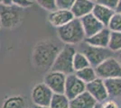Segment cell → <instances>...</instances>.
<instances>
[{
	"label": "cell",
	"instance_id": "1",
	"mask_svg": "<svg viewBox=\"0 0 121 108\" xmlns=\"http://www.w3.org/2000/svg\"><path fill=\"white\" fill-rule=\"evenodd\" d=\"M61 41L52 39L43 40L36 43L32 52V61L34 66L40 70L51 69L56 57L62 49Z\"/></svg>",
	"mask_w": 121,
	"mask_h": 108
},
{
	"label": "cell",
	"instance_id": "2",
	"mask_svg": "<svg viewBox=\"0 0 121 108\" xmlns=\"http://www.w3.org/2000/svg\"><path fill=\"white\" fill-rule=\"evenodd\" d=\"M57 35L61 42L70 45L81 43L86 39L80 18H74L67 24L57 28Z\"/></svg>",
	"mask_w": 121,
	"mask_h": 108
},
{
	"label": "cell",
	"instance_id": "3",
	"mask_svg": "<svg viewBox=\"0 0 121 108\" xmlns=\"http://www.w3.org/2000/svg\"><path fill=\"white\" fill-rule=\"evenodd\" d=\"M75 53L76 50L74 47L70 44H65L56 57L51 70L61 72L65 75L74 73L75 71L73 68V58Z\"/></svg>",
	"mask_w": 121,
	"mask_h": 108
},
{
	"label": "cell",
	"instance_id": "4",
	"mask_svg": "<svg viewBox=\"0 0 121 108\" xmlns=\"http://www.w3.org/2000/svg\"><path fill=\"white\" fill-rule=\"evenodd\" d=\"M24 20L23 8L15 5H0V24L5 29H15Z\"/></svg>",
	"mask_w": 121,
	"mask_h": 108
},
{
	"label": "cell",
	"instance_id": "5",
	"mask_svg": "<svg viewBox=\"0 0 121 108\" xmlns=\"http://www.w3.org/2000/svg\"><path fill=\"white\" fill-rule=\"evenodd\" d=\"M81 52L85 54L91 65L94 68H96L101 62L106 60L107 59L110 58L113 55V52L108 47L104 48L92 46L86 43L85 41H83V44L81 46Z\"/></svg>",
	"mask_w": 121,
	"mask_h": 108
},
{
	"label": "cell",
	"instance_id": "6",
	"mask_svg": "<svg viewBox=\"0 0 121 108\" xmlns=\"http://www.w3.org/2000/svg\"><path fill=\"white\" fill-rule=\"evenodd\" d=\"M98 77L102 79L121 77V64L118 60L112 56L101 62L96 68Z\"/></svg>",
	"mask_w": 121,
	"mask_h": 108
},
{
	"label": "cell",
	"instance_id": "7",
	"mask_svg": "<svg viewBox=\"0 0 121 108\" xmlns=\"http://www.w3.org/2000/svg\"><path fill=\"white\" fill-rule=\"evenodd\" d=\"M66 77L64 73L51 70L43 77V83L54 94H61L65 90Z\"/></svg>",
	"mask_w": 121,
	"mask_h": 108
},
{
	"label": "cell",
	"instance_id": "8",
	"mask_svg": "<svg viewBox=\"0 0 121 108\" xmlns=\"http://www.w3.org/2000/svg\"><path fill=\"white\" fill-rule=\"evenodd\" d=\"M53 94L44 83L36 84L32 89V101L35 105H50Z\"/></svg>",
	"mask_w": 121,
	"mask_h": 108
},
{
	"label": "cell",
	"instance_id": "9",
	"mask_svg": "<svg viewBox=\"0 0 121 108\" xmlns=\"http://www.w3.org/2000/svg\"><path fill=\"white\" fill-rule=\"evenodd\" d=\"M84 91H86V83L83 82L76 75L75 72L70 75H67L64 94L69 97L70 100L78 96Z\"/></svg>",
	"mask_w": 121,
	"mask_h": 108
},
{
	"label": "cell",
	"instance_id": "10",
	"mask_svg": "<svg viewBox=\"0 0 121 108\" xmlns=\"http://www.w3.org/2000/svg\"><path fill=\"white\" fill-rule=\"evenodd\" d=\"M74 18L75 17L71 10L57 8L54 11L49 12L47 16V21L52 27L59 28L67 24Z\"/></svg>",
	"mask_w": 121,
	"mask_h": 108
},
{
	"label": "cell",
	"instance_id": "11",
	"mask_svg": "<svg viewBox=\"0 0 121 108\" xmlns=\"http://www.w3.org/2000/svg\"><path fill=\"white\" fill-rule=\"evenodd\" d=\"M86 90L96 99L98 103H102L109 97L104 79L100 77H97L92 82L86 84Z\"/></svg>",
	"mask_w": 121,
	"mask_h": 108
},
{
	"label": "cell",
	"instance_id": "12",
	"mask_svg": "<svg viewBox=\"0 0 121 108\" xmlns=\"http://www.w3.org/2000/svg\"><path fill=\"white\" fill-rule=\"evenodd\" d=\"M80 19H81V24H82L83 30L85 32L86 38L94 35L95 33H97L98 32H99L105 27L103 24H101L100 22L93 16L92 13L81 17Z\"/></svg>",
	"mask_w": 121,
	"mask_h": 108
},
{
	"label": "cell",
	"instance_id": "13",
	"mask_svg": "<svg viewBox=\"0 0 121 108\" xmlns=\"http://www.w3.org/2000/svg\"><path fill=\"white\" fill-rule=\"evenodd\" d=\"M111 31L105 26L102 30L98 32L94 35L88 37L85 39V42L96 47H104V48H108V43H109V39H110Z\"/></svg>",
	"mask_w": 121,
	"mask_h": 108
},
{
	"label": "cell",
	"instance_id": "14",
	"mask_svg": "<svg viewBox=\"0 0 121 108\" xmlns=\"http://www.w3.org/2000/svg\"><path fill=\"white\" fill-rule=\"evenodd\" d=\"M95 2L91 0H76L71 6V11L75 18H81L92 13Z\"/></svg>",
	"mask_w": 121,
	"mask_h": 108
},
{
	"label": "cell",
	"instance_id": "15",
	"mask_svg": "<svg viewBox=\"0 0 121 108\" xmlns=\"http://www.w3.org/2000/svg\"><path fill=\"white\" fill-rule=\"evenodd\" d=\"M98 102L87 90L71 100V108H92Z\"/></svg>",
	"mask_w": 121,
	"mask_h": 108
},
{
	"label": "cell",
	"instance_id": "16",
	"mask_svg": "<svg viewBox=\"0 0 121 108\" xmlns=\"http://www.w3.org/2000/svg\"><path fill=\"white\" fill-rule=\"evenodd\" d=\"M115 12L116 11L114 9H111L108 6L95 3L94 8L92 10V14L101 24H103L105 26H108L111 17L115 14Z\"/></svg>",
	"mask_w": 121,
	"mask_h": 108
},
{
	"label": "cell",
	"instance_id": "17",
	"mask_svg": "<svg viewBox=\"0 0 121 108\" xmlns=\"http://www.w3.org/2000/svg\"><path fill=\"white\" fill-rule=\"evenodd\" d=\"M108 96L111 98L121 97V77L104 79Z\"/></svg>",
	"mask_w": 121,
	"mask_h": 108
},
{
	"label": "cell",
	"instance_id": "18",
	"mask_svg": "<svg viewBox=\"0 0 121 108\" xmlns=\"http://www.w3.org/2000/svg\"><path fill=\"white\" fill-rule=\"evenodd\" d=\"M50 106L52 108H71V100L64 93L53 94Z\"/></svg>",
	"mask_w": 121,
	"mask_h": 108
},
{
	"label": "cell",
	"instance_id": "19",
	"mask_svg": "<svg viewBox=\"0 0 121 108\" xmlns=\"http://www.w3.org/2000/svg\"><path fill=\"white\" fill-rule=\"evenodd\" d=\"M76 75L81 78V80L84 83L88 84V83L92 82L93 80H95L98 77L97 75V72L95 68L90 66V67H87L85 68H82L81 70H78L76 71Z\"/></svg>",
	"mask_w": 121,
	"mask_h": 108
},
{
	"label": "cell",
	"instance_id": "20",
	"mask_svg": "<svg viewBox=\"0 0 121 108\" xmlns=\"http://www.w3.org/2000/svg\"><path fill=\"white\" fill-rule=\"evenodd\" d=\"M25 98L22 96H12L3 102L1 108H26Z\"/></svg>",
	"mask_w": 121,
	"mask_h": 108
},
{
	"label": "cell",
	"instance_id": "21",
	"mask_svg": "<svg viewBox=\"0 0 121 108\" xmlns=\"http://www.w3.org/2000/svg\"><path fill=\"white\" fill-rule=\"evenodd\" d=\"M91 66L88 58L85 56L81 52H76L74 58H73V68L74 71L81 70L82 68H85L87 67Z\"/></svg>",
	"mask_w": 121,
	"mask_h": 108
},
{
	"label": "cell",
	"instance_id": "22",
	"mask_svg": "<svg viewBox=\"0 0 121 108\" xmlns=\"http://www.w3.org/2000/svg\"><path fill=\"white\" fill-rule=\"evenodd\" d=\"M108 48L113 52H117L121 51V32H111Z\"/></svg>",
	"mask_w": 121,
	"mask_h": 108
},
{
	"label": "cell",
	"instance_id": "23",
	"mask_svg": "<svg viewBox=\"0 0 121 108\" xmlns=\"http://www.w3.org/2000/svg\"><path fill=\"white\" fill-rule=\"evenodd\" d=\"M107 27L111 32H121V13L115 12V14L112 16Z\"/></svg>",
	"mask_w": 121,
	"mask_h": 108
},
{
	"label": "cell",
	"instance_id": "24",
	"mask_svg": "<svg viewBox=\"0 0 121 108\" xmlns=\"http://www.w3.org/2000/svg\"><path fill=\"white\" fill-rule=\"evenodd\" d=\"M38 5L48 12H52L57 9L56 0H35Z\"/></svg>",
	"mask_w": 121,
	"mask_h": 108
},
{
	"label": "cell",
	"instance_id": "25",
	"mask_svg": "<svg viewBox=\"0 0 121 108\" xmlns=\"http://www.w3.org/2000/svg\"><path fill=\"white\" fill-rule=\"evenodd\" d=\"M76 0H56L57 8L71 10V6L75 3Z\"/></svg>",
	"mask_w": 121,
	"mask_h": 108
},
{
	"label": "cell",
	"instance_id": "26",
	"mask_svg": "<svg viewBox=\"0 0 121 108\" xmlns=\"http://www.w3.org/2000/svg\"><path fill=\"white\" fill-rule=\"evenodd\" d=\"M101 108H120L119 104H117V102H116L113 98L111 99H107L105 101H103L102 103H100Z\"/></svg>",
	"mask_w": 121,
	"mask_h": 108
},
{
	"label": "cell",
	"instance_id": "27",
	"mask_svg": "<svg viewBox=\"0 0 121 108\" xmlns=\"http://www.w3.org/2000/svg\"><path fill=\"white\" fill-rule=\"evenodd\" d=\"M117 2H118V0H96L95 3L100 4V5H105V6L109 7L111 9L116 10Z\"/></svg>",
	"mask_w": 121,
	"mask_h": 108
},
{
	"label": "cell",
	"instance_id": "28",
	"mask_svg": "<svg viewBox=\"0 0 121 108\" xmlns=\"http://www.w3.org/2000/svg\"><path fill=\"white\" fill-rule=\"evenodd\" d=\"M33 3L31 0H13V5H16L21 8H28L33 5Z\"/></svg>",
	"mask_w": 121,
	"mask_h": 108
},
{
	"label": "cell",
	"instance_id": "29",
	"mask_svg": "<svg viewBox=\"0 0 121 108\" xmlns=\"http://www.w3.org/2000/svg\"><path fill=\"white\" fill-rule=\"evenodd\" d=\"M116 12H118V13H121V0H118L117 2V5L116 7Z\"/></svg>",
	"mask_w": 121,
	"mask_h": 108
},
{
	"label": "cell",
	"instance_id": "30",
	"mask_svg": "<svg viewBox=\"0 0 121 108\" xmlns=\"http://www.w3.org/2000/svg\"><path fill=\"white\" fill-rule=\"evenodd\" d=\"M2 5H13V0H3V3Z\"/></svg>",
	"mask_w": 121,
	"mask_h": 108
},
{
	"label": "cell",
	"instance_id": "31",
	"mask_svg": "<svg viewBox=\"0 0 121 108\" xmlns=\"http://www.w3.org/2000/svg\"><path fill=\"white\" fill-rule=\"evenodd\" d=\"M33 108H52L50 105H35Z\"/></svg>",
	"mask_w": 121,
	"mask_h": 108
},
{
	"label": "cell",
	"instance_id": "32",
	"mask_svg": "<svg viewBox=\"0 0 121 108\" xmlns=\"http://www.w3.org/2000/svg\"><path fill=\"white\" fill-rule=\"evenodd\" d=\"M117 60H118V61L120 62L121 64V51L117 52Z\"/></svg>",
	"mask_w": 121,
	"mask_h": 108
},
{
	"label": "cell",
	"instance_id": "33",
	"mask_svg": "<svg viewBox=\"0 0 121 108\" xmlns=\"http://www.w3.org/2000/svg\"><path fill=\"white\" fill-rule=\"evenodd\" d=\"M92 108H101V106H100V103H98V104H96V105L94 106V107H92Z\"/></svg>",
	"mask_w": 121,
	"mask_h": 108
},
{
	"label": "cell",
	"instance_id": "34",
	"mask_svg": "<svg viewBox=\"0 0 121 108\" xmlns=\"http://www.w3.org/2000/svg\"><path fill=\"white\" fill-rule=\"evenodd\" d=\"M2 3H3V0H0V5H2Z\"/></svg>",
	"mask_w": 121,
	"mask_h": 108
},
{
	"label": "cell",
	"instance_id": "35",
	"mask_svg": "<svg viewBox=\"0 0 121 108\" xmlns=\"http://www.w3.org/2000/svg\"><path fill=\"white\" fill-rule=\"evenodd\" d=\"M31 1H32V2H35V0H31Z\"/></svg>",
	"mask_w": 121,
	"mask_h": 108
},
{
	"label": "cell",
	"instance_id": "36",
	"mask_svg": "<svg viewBox=\"0 0 121 108\" xmlns=\"http://www.w3.org/2000/svg\"><path fill=\"white\" fill-rule=\"evenodd\" d=\"M91 1H94V2H96V0H91Z\"/></svg>",
	"mask_w": 121,
	"mask_h": 108
},
{
	"label": "cell",
	"instance_id": "37",
	"mask_svg": "<svg viewBox=\"0 0 121 108\" xmlns=\"http://www.w3.org/2000/svg\"><path fill=\"white\" fill-rule=\"evenodd\" d=\"M1 27H2V25H1V24H0V28H1Z\"/></svg>",
	"mask_w": 121,
	"mask_h": 108
},
{
	"label": "cell",
	"instance_id": "38",
	"mask_svg": "<svg viewBox=\"0 0 121 108\" xmlns=\"http://www.w3.org/2000/svg\"><path fill=\"white\" fill-rule=\"evenodd\" d=\"M120 108H121V107H120Z\"/></svg>",
	"mask_w": 121,
	"mask_h": 108
}]
</instances>
